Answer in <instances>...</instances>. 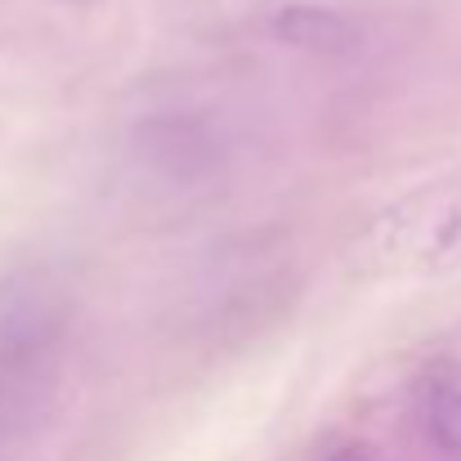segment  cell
<instances>
[{"label": "cell", "mask_w": 461, "mask_h": 461, "mask_svg": "<svg viewBox=\"0 0 461 461\" xmlns=\"http://www.w3.org/2000/svg\"><path fill=\"white\" fill-rule=\"evenodd\" d=\"M63 296L41 274L0 283V444L32 430L54 394L63 358Z\"/></svg>", "instance_id": "cell-1"}, {"label": "cell", "mask_w": 461, "mask_h": 461, "mask_svg": "<svg viewBox=\"0 0 461 461\" xmlns=\"http://www.w3.org/2000/svg\"><path fill=\"white\" fill-rule=\"evenodd\" d=\"M372 242V256L399 269H439L461 260V188L439 184L376 215Z\"/></svg>", "instance_id": "cell-2"}, {"label": "cell", "mask_w": 461, "mask_h": 461, "mask_svg": "<svg viewBox=\"0 0 461 461\" xmlns=\"http://www.w3.org/2000/svg\"><path fill=\"white\" fill-rule=\"evenodd\" d=\"M426 426H430V435H435L439 448L461 453V390L457 385L439 381V385L426 390Z\"/></svg>", "instance_id": "cell-3"}, {"label": "cell", "mask_w": 461, "mask_h": 461, "mask_svg": "<svg viewBox=\"0 0 461 461\" xmlns=\"http://www.w3.org/2000/svg\"><path fill=\"white\" fill-rule=\"evenodd\" d=\"M336 461H358V457H336Z\"/></svg>", "instance_id": "cell-4"}]
</instances>
